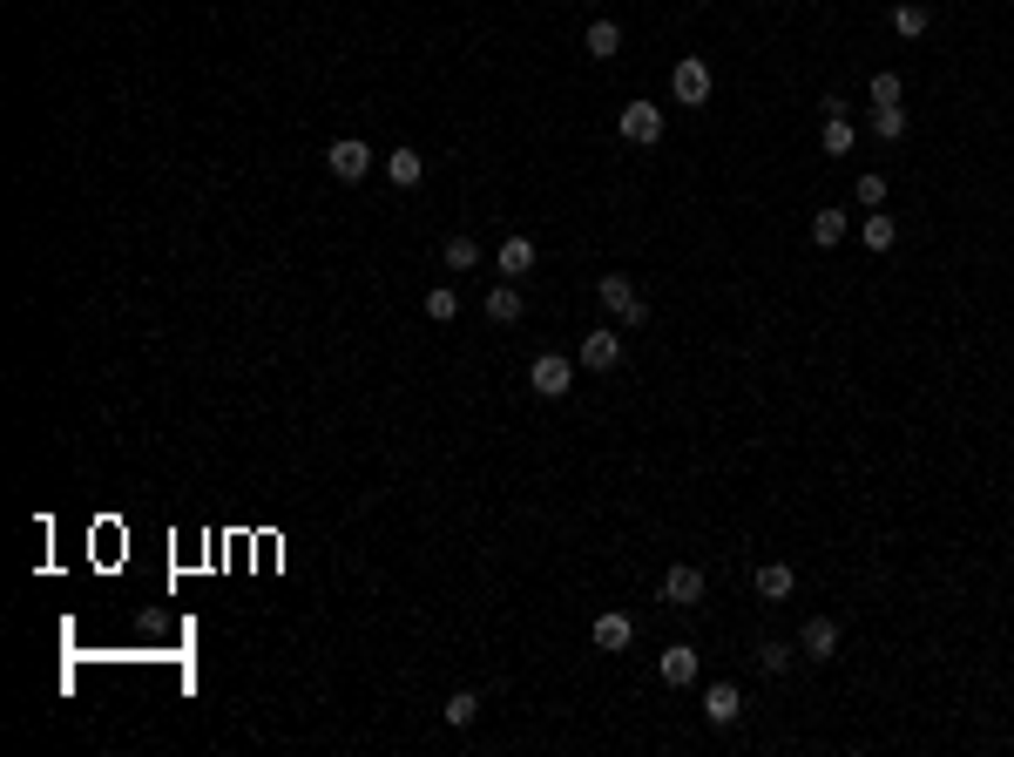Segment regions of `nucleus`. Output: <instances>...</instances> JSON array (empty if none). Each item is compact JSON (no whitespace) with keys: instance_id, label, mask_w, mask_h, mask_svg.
Instances as JSON below:
<instances>
[{"instance_id":"f257e3e1","label":"nucleus","mask_w":1014,"mask_h":757,"mask_svg":"<svg viewBox=\"0 0 1014 757\" xmlns=\"http://www.w3.org/2000/svg\"><path fill=\"white\" fill-rule=\"evenodd\" d=\"M595 298H602V311L609 318H622V325H649V305H643V291L622 278V271H609V278L595 284Z\"/></svg>"},{"instance_id":"f03ea898","label":"nucleus","mask_w":1014,"mask_h":757,"mask_svg":"<svg viewBox=\"0 0 1014 757\" xmlns=\"http://www.w3.org/2000/svg\"><path fill=\"white\" fill-rule=\"evenodd\" d=\"M372 163H379V156H372V149H366L359 136H338L332 149H325V169H332L338 183H366V176H372Z\"/></svg>"},{"instance_id":"7ed1b4c3","label":"nucleus","mask_w":1014,"mask_h":757,"mask_svg":"<svg viewBox=\"0 0 1014 757\" xmlns=\"http://www.w3.org/2000/svg\"><path fill=\"white\" fill-rule=\"evenodd\" d=\"M568 386H575V359H562V352H541V359L528 365V393L535 399H562Z\"/></svg>"},{"instance_id":"20e7f679","label":"nucleus","mask_w":1014,"mask_h":757,"mask_svg":"<svg viewBox=\"0 0 1014 757\" xmlns=\"http://www.w3.org/2000/svg\"><path fill=\"white\" fill-rule=\"evenodd\" d=\"M616 129H622V142L656 149V142H663V109H656V102H629V109L616 115Z\"/></svg>"},{"instance_id":"39448f33","label":"nucleus","mask_w":1014,"mask_h":757,"mask_svg":"<svg viewBox=\"0 0 1014 757\" xmlns=\"http://www.w3.org/2000/svg\"><path fill=\"white\" fill-rule=\"evenodd\" d=\"M670 95L683 102V109H704V102H710V68H704L697 55H683V61L670 68Z\"/></svg>"},{"instance_id":"423d86ee","label":"nucleus","mask_w":1014,"mask_h":757,"mask_svg":"<svg viewBox=\"0 0 1014 757\" xmlns=\"http://www.w3.org/2000/svg\"><path fill=\"white\" fill-rule=\"evenodd\" d=\"M798 656H805V663H832V656H839V622L812 616L805 629H798Z\"/></svg>"},{"instance_id":"0eeeda50","label":"nucleus","mask_w":1014,"mask_h":757,"mask_svg":"<svg viewBox=\"0 0 1014 757\" xmlns=\"http://www.w3.org/2000/svg\"><path fill=\"white\" fill-rule=\"evenodd\" d=\"M663 602H676V609H697V602H704V568L676 561L670 575H663Z\"/></svg>"},{"instance_id":"6e6552de","label":"nucleus","mask_w":1014,"mask_h":757,"mask_svg":"<svg viewBox=\"0 0 1014 757\" xmlns=\"http://www.w3.org/2000/svg\"><path fill=\"white\" fill-rule=\"evenodd\" d=\"M656 670H663V683H670V690H690V683H697V670H704V663H697V649H690V643H670V649H663V663H656Z\"/></svg>"},{"instance_id":"1a4fd4ad","label":"nucleus","mask_w":1014,"mask_h":757,"mask_svg":"<svg viewBox=\"0 0 1014 757\" xmlns=\"http://www.w3.org/2000/svg\"><path fill=\"white\" fill-rule=\"evenodd\" d=\"M616 359H622V338L609 332V325L582 338V372H616Z\"/></svg>"},{"instance_id":"9d476101","label":"nucleus","mask_w":1014,"mask_h":757,"mask_svg":"<svg viewBox=\"0 0 1014 757\" xmlns=\"http://www.w3.org/2000/svg\"><path fill=\"white\" fill-rule=\"evenodd\" d=\"M704 717H710L717 730L744 717V697H737V683H710V690H704Z\"/></svg>"},{"instance_id":"9b49d317","label":"nucleus","mask_w":1014,"mask_h":757,"mask_svg":"<svg viewBox=\"0 0 1014 757\" xmlns=\"http://www.w3.org/2000/svg\"><path fill=\"white\" fill-rule=\"evenodd\" d=\"M629 643H636V622L622 616V609L595 616V649H609V656H616V649H629Z\"/></svg>"},{"instance_id":"f8f14e48","label":"nucleus","mask_w":1014,"mask_h":757,"mask_svg":"<svg viewBox=\"0 0 1014 757\" xmlns=\"http://www.w3.org/2000/svg\"><path fill=\"white\" fill-rule=\"evenodd\" d=\"M494 264H501V278H528L535 271V237H507L494 251Z\"/></svg>"},{"instance_id":"ddd939ff","label":"nucleus","mask_w":1014,"mask_h":757,"mask_svg":"<svg viewBox=\"0 0 1014 757\" xmlns=\"http://www.w3.org/2000/svg\"><path fill=\"white\" fill-rule=\"evenodd\" d=\"M420 176H426L420 149H393V156H386V183H393V190H420Z\"/></svg>"},{"instance_id":"4468645a","label":"nucleus","mask_w":1014,"mask_h":757,"mask_svg":"<svg viewBox=\"0 0 1014 757\" xmlns=\"http://www.w3.org/2000/svg\"><path fill=\"white\" fill-rule=\"evenodd\" d=\"M791 589H798V568H785V561H764V568H758V595H764V602H791Z\"/></svg>"},{"instance_id":"2eb2a0df","label":"nucleus","mask_w":1014,"mask_h":757,"mask_svg":"<svg viewBox=\"0 0 1014 757\" xmlns=\"http://www.w3.org/2000/svg\"><path fill=\"white\" fill-rule=\"evenodd\" d=\"M582 48H589V61H616L622 55V28H616V21H589Z\"/></svg>"},{"instance_id":"dca6fc26","label":"nucleus","mask_w":1014,"mask_h":757,"mask_svg":"<svg viewBox=\"0 0 1014 757\" xmlns=\"http://www.w3.org/2000/svg\"><path fill=\"white\" fill-rule=\"evenodd\" d=\"M927 28H933V14L920 7V0H900V7H893V34H900V41H920Z\"/></svg>"},{"instance_id":"f3484780","label":"nucleus","mask_w":1014,"mask_h":757,"mask_svg":"<svg viewBox=\"0 0 1014 757\" xmlns=\"http://www.w3.org/2000/svg\"><path fill=\"white\" fill-rule=\"evenodd\" d=\"M480 311H487L494 325H514V318H521V291H514V278H507V284H494V291H487V305H480Z\"/></svg>"},{"instance_id":"a211bd4d","label":"nucleus","mask_w":1014,"mask_h":757,"mask_svg":"<svg viewBox=\"0 0 1014 757\" xmlns=\"http://www.w3.org/2000/svg\"><path fill=\"white\" fill-rule=\"evenodd\" d=\"M845 224H852L845 210H818V217H812V244H818V251H832V244H845Z\"/></svg>"},{"instance_id":"6ab92c4d","label":"nucleus","mask_w":1014,"mask_h":757,"mask_svg":"<svg viewBox=\"0 0 1014 757\" xmlns=\"http://www.w3.org/2000/svg\"><path fill=\"white\" fill-rule=\"evenodd\" d=\"M440 717H447L453 730H467V724H474V717H480V697H474V690H453V697L440 703Z\"/></svg>"},{"instance_id":"aec40b11","label":"nucleus","mask_w":1014,"mask_h":757,"mask_svg":"<svg viewBox=\"0 0 1014 757\" xmlns=\"http://www.w3.org/2000/svg\"><path fill=\"white\" fill-rule=\"evenodd\" d=\"M818 149H825V156H852V122H845V115H825V136H818Z\"/></svg>"},{"instance_id":"412c9836","label":"nucleus","mask_w":1014,"mask_h":757,"mask_svg":"<svg viewBox=\"0 0 1014 757\" xmlns=\"http://www.w3.org/2000/svg\"><path fill=\"white\" fill-rule=\"evenodd\" d=\"M440 257H447V271H480V244H474V237H447V251H440Z\"/></svg>"},{"instance_id":"4be33fe9","label":"nucleus","mask_w":1014,"mask_h":757,"mask_svg":"<svg viewBox=\"0 0 1014 757\" xmlns=\"http://www.w3.org/2000/svg\"><path fill=\"white\" fill-rule=\"evenodd\" d=\"M900 102H906V82H900V75H893V68H886V75H873V109H900Z\"/></svg>"},{"instance_id":"5701e85b","label":"nucleus","mask_w":1014,"mask_h":757,"mask_svg":"<svg viewBox=\"0 0 1014 757\" xmlns=\"http://www.w3.org/2000/svg\"><path fill=\"white\" fill-rule=\"evenodd\" d=\"M791 649H798V643H778V636H771V643H758V670H764V676H785Z\"/></svg>"},{"instance_id":"b1692460","label":"nucleus","mask_w":1014,"mask_h":757,"mask_svg":"<svg viewBox=\"0 0 1014 757\" xmlns=\"http://www.w3.org/2000/svg\"><path fill=\"white\" fill-rule=\"evenodd\" d=\"M426 318H433V325H447V318H460V298H453L447 284H433V291H426Z\"/></svg>"},{"instance_id":"393cba45","label":"nucleus","mask_w":1014,"mask_h":757,"mask_svg":"<svg viewBox=\"0 0 1014 757\" xmlns=\"http://www.w3.org/2000/svg\"><path fill=\"white\" fill-rule=\"evenodd\" d=\"M900 244V224L893 217H866V251H893Z\"/></svg>"},{"instance_id":"a878e982","label":"nucleus","mask_w":1014,"mask_h":757,"mask_svg":"<svg viewBox=\"0 0 1014 757\" xmlns=\"http://www.w3.org/2000/svg\"><path fill=\"white\" fill-rule=\"evenodd\" d=\"M873 136L879 142H900L906 136V109H873Z\"/></svg>"},{"instance_id":"bb28decb","label":"nucleus","mask_w":1014,"mask_h":757,"mask_svg":"<svg viewBox=\"0 0 1014 757\" xmlns=\"http://www.w3.org/2000/svg\"><path fill=\"white\" fill-rule=\"evenodd\" d=\"M852 197L866 203V210H879V203H886V176H879V169H866V176L852 183Z\"/></svg>"}]
</instances>
